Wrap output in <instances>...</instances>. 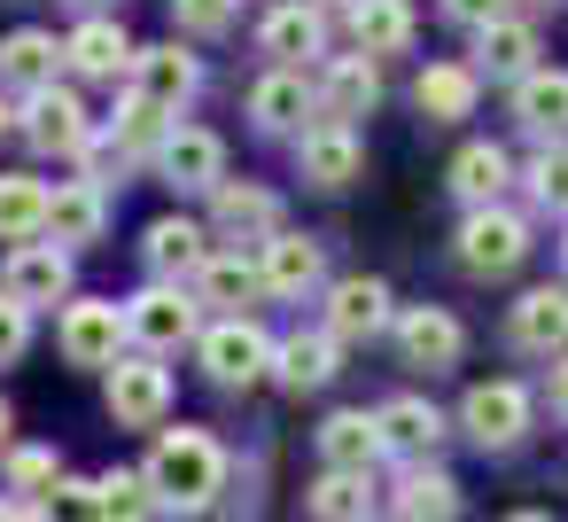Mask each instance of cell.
Wrapping results in <instances>:
<instances>
[{"label":"cell","mask_w":568,"mask_h":522,"mask_svg":"<svg viewBox=\"0 0 568 522\" xmlns=\"http://www.w3.org/2000/svg\"><path fill=\"white\" fill-rule=\"evenodd\" d=\"M335 359H343V351H335L327 328H320V335H288V343L273 351V382H281V390H327V382H335Z\"/></svg>","instance_id":"f546056e"},{"label":"cell","mask_w":568,"mask_h":522,"mask_svg":"<svg viewBox=\"0 0 568 522\" xmlns=\"http://www.w3.org/2000/svg\"><path fill=\"white\" fill-rule=\"evenodd\" d=\"M529 188H537V203H552V211H568V149L552 141L537 164H529Z\"/></svg>","instance_id":"b9f144b4"},{"label":"cell","mask_w":568,"mask_h":522,"mask_svg":"<svg viewBox=\"0 0 568 522\" xmlns=\"http://www.w3.org/2000/svg\"><path fill=\"white\" fill-rule=\"evenodd\" d=\"M374 421H382V452H405L413 468H420V460L444 444V429H452L428 398H389V405H374Z\"/></svg>","instance_id":"44dd1931"},{"label":"cell","mask_w":568,"mask_h":522,"mask_svg":"<svg viewBox=\"0 0 568 522\" xmlns=\"http://www.w3.org/2000/svg\"><path fill=\"white\" fill-rule=\"evenodd\" d=\"M397 351H405V367H459V351H467V335H459V320L444 312V304H405L397 312Z\"/></svg>","instance_id":"4fadbf2b"},{"label":"cell","mask_w":568,"mask_h":522,"mask_svg":"<svg viewBox=\"0 0 568 522\" xmlns=\"http://www.w3.org/2000/svg\"><path fill=\"white\" fill-rule=\"evenodd\" d=\"M141 250H149V273H156V281H172V289H180L187 273H203V265L219 258V250H211V234H203L195 219H156Z\"/></svg>","instance_id":"ffe728a7"},{"label":"cell","mask_w":568,"mask_h":522,"mask_svg":"<svg viewBox=\"0 0 568 522\" xmlns=\"http://www.w3.org/2000/svg\"><path fill=\"white\" fill-rule=\"evenodd\" d=\"M521 258H529V219H521V211H506V203L467 211V227H459V265H467L475 281H506Z\"/></svg>","instance_id":"3957f363"},{"label":"cell","mask_w":568,"mask_h":522,"mask_svg":"<svg viewBox=\"0 0 568 522\" xmlns=\"http://www.w3.org/2000/svg\"><path fill=\"white\" fill-rule=\"evenodd\" d=\"M48 180H32V172H9L0 180V242H40L48 234Z\"/></svg>","instance_id":"4dcf8cb0"},{"label":"cell","mask_w":568,"mask_h":522,"mask_svg":"<svg viewBox=\"0 0 568 522\" xmlns=\"http://www.w3.org/2000/svg\"><path fill=\"white\" fill-rule=\"evenodd\" d=\"M0 522H40V514H32L24 499H0Z\"/></svg>","instance_id":"bcb514c9"},{"label":"cell","mask_w":568,"mask_h":522,"mask_svg":"<svg viewBox=\"0 0 568 522\" xmlns=\"http://www.w3.org/2000/svg\"><path fill=\"white\" fill-rule=\"evenodd\" d=\"M257 48H265L281 71H296L304 56H320V48H327V17H320V9H304V0H281V9L257 24Z\"/></svg>","instance_id":"cb8c5ba5"},{"label":"cell","mask_w":568,"mask_h":522,"mask_svg":"<svg viewBox=\"0 0 568 522\" xmlns=\"http://www.w3.org/2000/svg\"><path fill=\"white\" fill-rule=\"evenodd\" d=\"M234 9H242V0H172V24L211 40V32H226V24H234Z\"/></svg>","instance_id":"60d3db41"},{"label":"cell","mask_w":568,"mask_h":522,"mask_svg":"<svg viewBox=\"0 0 568 522\" xmlns=\"http://www.w3.org/2000/svg\"><path fill=\"white\" fill-rule=\"evenodd\" d=\"M156 172H164L180 195H219V188H226V141L203 133V126H172L164 149H156Z\"/></svg>","instance_id":"8992f818"},{"label":"cell","mask_w":568,"mask_h":522,"mask_svg":"<svg viewBox=\"0 0 568 522\" xmlns=\"http://www.w3.org/2000/svg\"><path fill=\"white\" fill-rule=\"evenodd\" d=\"M506 522H552V514H506Z\"/></svg>","instance_id":"f907efd6"},{"label":"cell","mask_w":568,"mask_h":522,"mask_svg":"<svg viewBox=\"0 0 568 522\" xmlns=\"http://www.w3.org/2000/svg\"><path fill=\"white\" fill-rule=\"evenodd\" d=\"M195 87H203V71H195V56H180V40H164V48H141V56H133V94H141V102H156L164 118H172L180 102H195Z\"/></svg>","instance_id":"5bb4252c"},{"label":"cell","mask_w":568,"mask_h":522,"mask_svg":"<svg viewBox=\"0 0 568 522\" xmlns=\"http://www.w3.org/2000/svg\"><path fill=\"white\" fill-rule=\"evenodd\" d=\"M55 71H63V48H55V32H9V40H0V87H17L24 102L32 94H48L55 87Z\"/></svg>","instance_id":"603a6c76"},{"label":"cell","mask_w":568,"mask_h":522,"mask_svg":"<svg viewBox=\"0 0 568 522\" xmlns=\"http://www.w3.org/2000/svg\"><path fill=\"white\" fill-rule=\"evenodd\" d=\"M211 219H219L226 242H273L281 234V195L273 188H250V180H226L211 195Z\"/></svg>","instance_id":"e0dca14e"},{"label":"cell","mask_w":568,"mask_h":522,"mask_svg":"<svg viewBox=\"0 0 568 522\" xmlns=\"http://www.w3.org/2000/svg\"><path fill=\"white\" fill-rule=\"evenodd\" d=\"M40 522H110V514H102V483H87V475H63V483L40 499Z\"/></svg>","instance_id":"ab89813d"},{"label":"cell","mask_w":568,"mask_h":522,"mask_svg":"<svg viewBox=\"0 0 568 522\" xmlns=\"http://www.w3.org/2000/svg\"><path fill=\"white\" fill-rule=\"evenodd\" d=\"M102 227H110L102 180H63V188L48 195V242H63V250H87V242H102Z\"/></svg>","instance_id":"ac0fdd59"},{"label":"cell","mask_w":568,"mask_h":522,"mask_svg":"<svg viewBox=\"0 0 568 522\" xmlns=\"http://www.w3.org/2000/svg\"><path fill=\"white\" fill-rule=\"evenodd\" d=\"M351 40H358V56H405L413 48V9L405 0H358Z\"/></svg>","instance_id":"d6a6232c"},{"label":"cell","mask_w":568,"mask_h":522,"mask_svg":"<svg viewBox=\"0 0 568 522\" xmlns=\"http://www.w3.org/2000/svg\"><path fill=\"white\" fill-rule=\"evenodd\" d=\"M397 522H459V483L444 468H405L397 483Z\"/></svg>","instance_id":"836d02e7"},{"label":"cell","mask_w":568,"mask_h":522,"mask_svg":"<svg viewBox=\"0 0 568 522\" xmlns=\"http://www.w3.org/2000/svg\"><path fill=\"white\" fill-rule=\"evenodd\" d=\"M94 483H102V514H110V522H141V514L156 506L149 468H110V475H94Z\"/></svg>","instance_id":"f35d334b"},{"label":"cell","mask_w":568,"mask_h":522,"mask_svg":"<svg viewBox=\"0 0 568 522\" xmlns=\"http://www.w3.org/2000/svg\"><path fill=\"white\" fill-rule=\"evenodd\" d=\"M265 289V273L257 265H242V258H211L203 273H195V304H226V320H250V297Z\"/></svg>","instance_id":"e575fe53"},{"label":"cell","mask_w":568,"mask_h":522,"mask_svg":"<svg viewBox=\"0 0 568 522\" xmlns=\"http://www.w3.org/2000/svg\"><path fill=\"white\" fill-rule=\"evenodd\" d=\"M257 273H265V289H273V297H312V289L327 281V250H320L312 234H273Z\"/></svg>","instance_id":"484cf974"},{"label":"cell","mask_w":568,"mask_h":522,"mask_svg":"<svg viewBox=\"0 0 568 522\" xmlns=\"http://www.w3.org/2000/svg\"><path fill=\"white\" fill-rule=\"evenodd\" d=\"M506 180H514V157H506L498 141H467V149L452 157V195H459L467 211H490V203L506 195Z\"/></svg>","instance_id":"83f0119b"},{"label":"cell","mask_w":568,"mask_h":522,"mask_svg":"<svg viewBox=\"0 0 568 522\" xmlns=\"http://www.w3.org/2000/svg\"><path fill=\"white\" fill-rule=\"evenodd\" d=\"M9 429H17V413H9V398H0V452H9Z\"/></svg>","instance_id":"7dc6e473"},{"label":"cell","mask_w":568,"mask_h":522,"mask_svg":"<svg viewBox=\"0 0 568 522\" xmlns=\"http://www.w3.org/2000/svg\"><path fill=\"white\" fill-rule=\"evenodd\" d=\"M304 9H320V17H327V9H358V0H304Z\"/></svg>","instance_id":"c3c4849f"},{"label":"cell","mask_w":568,"mask_h":522,"mask_svg":"<svg viewBox=\"0 0 568 522\" xmlns=\"http://www.w3.org/2000/svg\"><path fill=\"white\" fill-rule=\"evenodd\" d=\"M24 343H32V312H24L9 289H0V367H17V359H24Z\"/></svg>","instance_id":"7bdbcfd3"},{"label":"cell","mask_w":568,"mask_h":522,"mask_svg":"<svg viewBox=\"0 0 568 522\" xmlns=\"http://www.w3.org/2000/svg\"><path fill=\"white\" fill-rule=\"evenodd\" d=\"M133 56H141V48L125 40V24H118V17H87V24L63 40V63H71L79 79H125V71H133Z\"/></svg>","instance_id":"2e32d148"},{"label":"cell","mask_w":568,"mask_h":522,"mask_svg":"<svg viewBox=\"0 0 568 522\" xmlns=\"http://www.w3.org/2000/svg\"><path fill=\"white\" fill-rule=\"evenodd\" d=\"M0 133H17V110H9V102H0Z\"/></svg>","instance_id":"681fc988"},{"label":"cell","mask_w":568,"mask_h":522,"mask_svg":"<svg viewBox=\"0 0 568 522\" xmlns=\"http://www.w3.org/2000/svg\"><path fill=\"white\" fill-rule=\"evenodd\" d=\"M312 110H320V87H312L304 71H265V79L250 87V118H257L265 133H296Z\"/></svg>","instance_id":"d4e9b609"},{"label":"cell","mask_w":568,"mask_h":522,"mask_svg":"<svg viewBox=\"0 0 568 522\" xmlns=\"http://www.w3.org/2000/svg\"><path fill=\"white\" fill-rule=\"evenodd\" d=\"M459 429H467L483 452L521 444V429H529V390H521V382H475V390L459 398Z\"/></svg>","instance_id":"ba28073f"},{"label":"cell","mask_w":568,"mask_h":522,"mask_svg":"<svg viewBox=\"0 0 568 522\" xmlns=\"http://www.w3.org/2000/svg\"><path fill=\"white\" fill-rule=\"evenodd\" d=\"M273 335L257 328V320H219V328H203L195 335V359H203V374L219 382V390H250V382H265L273 374Z\"/></svg>","instance_id":"7a4b0ae2"},{"label":"cell","mask_w":568,"mask_h":522,"mask_svg":"<svg viewBox=\"0 0 568 522\" xmlns=\"http://www.w3.org/2000/svg\"><path fill=\"white\" fill-rule=\"evenodd\" d=\"M296 164H304V180L312 188H351L358 172H366V141L351 133V126H304L296 133Z\"/></svg>","instance_id":"8fae6325"},{"label":"cell","mask_w":568,"mask_h":522,"mask_svg":"<svg viewBox=\"0 0 568 522\" xmlns=\"http://www.w3.org/2000/svg\"><path fill=\"white\" fill-rule=\"evenodd\" d=\"M312 514H320V522H374V475L327 468V475L312 483Z\"/></svg>","instance_id":"8d00e7d4"},{"label":"cell","mask_w":568,"mask_h":522,"mask_svg":"<svg viewBox=\"0 0 568 522\" xmlns=\"http://www.w3.org/2000/svg\"><path fill=\"white\" fill-rule=\"evenodd\" d=\"M514 343L529 351V359H568V289H521V304H514Z\"/></svg>","instance_id":"9a60e30c"},{"label":"cell","mask_w":568,"mask_h":522,"mask_svg":"<svg viewBox=\"0 0 568 522\" xmlns=\"http://www.w3.org/2000/svg\"><path fill=\"white\" fill-rule=\"evenodd\" d=\"M475 94H483V71H467V63H428L420 87H413V102H420L428 126H459V118H475Z\"/></svg>","instance_id":"4316f807"},{"label":"cell","mask_w":568,"mask_h":522,"mask_svg":"<svg viewBox=\"0 0 568 522\" xmlns=\"http://www.w3.org/2000/svg\"><path fill=\"white\" fill-rule=\"evenodd\" d=\"M125 335L156 359V351H180V343H195V297L187 289H172V281H156V289H141V297H125Z\"/></svg>","instance_id":"5b68a950"},{"label":"cell","mask_w":568,"mask_h":522,"mask_svg":"<svg viewBox=\"0 0 568 522\" xmlns=\"http://www.w3.org/2000/svg\"><path fill=\"white\" fill-rule=\"evenodd\" d=\"M514 118H521V133H537L545 149L568 141V71H529V79L514 87Z\"/></svg>","instance_id":"f1b7e54d"},{"label":"cell","mask_w":568,"mask_h":522,"mask_svg":"<svg viewBox=\"0 0 568 522\" xmlns=\"http://www.w3.org/2000/svg\"><path fill=\"white\" fill-rule=\"evenodd\" d=\"M79 9H110V0H79Z\"/></svg>","instance_id":"f5cc1de1"},{"label":"cell","mask_w":568,"mask_h":522,"mask_svg":"<svg viewBox=\"0 0 568 522\" xmlns=\"http://www.w3.org/2000/svg\"><path fill=\"white\" fill-rule=\"evenodd\" d=\"M17 133H24L40 157H87V149H94V118H87V102H79L71 87L32 94L24 118H17Z\"/></svg>","instance_id":"277c9868"},{"label":"cell","mask_w":568,"mask_h":522,"mask_svg":"<svg viewBox=\"0 0 568 522\" xmlns=\"http://www.w3.org/2000/svg\"><path fill=\"white\" fill-rule=\"evenodd\" d=\"M475 56H483V71H490V79H514V87H521L529 71H545V63H537V32H529V24H514V17H506V24H490Z\"/></svg>","instance_id":"d590c367"},{"label":"cell","mask_w":568,"mask_h":522,"mask_svg":"<svg viewBox=\"0 0 568 522\" xmlns=\"http://www.w3.org/2000/svg\"><path fill=\"white\" fill-rule=\"evenodd\" d=\"M560 265H568V234H560Z\"/></svg>","instance_id":"db71d44e"},{"label":"cell","mask_w":568,"mask_h":522,"mask_svg":"<svg viewBox=\"0 0 568 522\" xmlns=\"http://www.w3.org/2000/svg\"><path fill=\"white\" fill-rule=\"evenodd\" d=\"M444 17H452V24H475V32H490V24H506V0H444Z\"/></svg>","instance_id":"ee69618b"},{"label":"cell","mask_w":568,"mask_h":522,"mask_svg":"<svg viewBox=\"0 0 568 522\" xmlns=\"http://www.w3.org/2000/svg\"><path fill=\"white\" fill-rule=\"evenodd\" d=\"M63 359L71 367H118L125 359V304H110V297L63 304Z\"/></svg>","instance_id":"52a82bcc"},{"label":"cell","mask_w":568,"mask_h":522,"mask_svg":"<svg viewBox=\"0 0 568 522\" xmlns=\"http://www.w3.org/2000/svg\"><path fill=\"white\" fill-rule=\"evenodd\" d=\"M529 9H560V0H529Z\"/></svg>","instance_id":"816d5d0a"},{"label":"cell","mask_w":568,"mask_h":522,"mask_svg":"<svg viewBox=\"0 0 568 522\" xmlns=\"http://www.w3.org/2000/svg\"><path fill=\"white\" fill-rule=\"evenodd\" d=\"M0 460H9V491H17L24 506H32V499H48V491L63 483V460H55L48 444H9Z\"/></svg>","instance_id":"74e56055"},{"label":"cell","mask_w":568,"mask_h":522,"mask_svg":"<svg viewBox=\"0 0 568 522\" xmlns=\"http://www.w3.org/2000/svg\"><path fill=\"white\" fill-rule=\"evenodd\" d=\"M382 328H389V289L374 273L327 281V335L335 343H358V335H382Z\"/></svg>","instance_id":"7c38bea8"},{"label":"cell","mask_w":568,"mask_h":522,"mask_svg":"<svg viewBox=\"0 0 568 522\" xmlns=\"http://www.w3.org/2000/svg\"><path fill=\"white\" fill-rule=\"evenodd\" d=\"M164 133H172V118H164L156 102H141V94H125V102L110 110V157H118V164L156 157V149H164Z\"/></svg>","instance_id":"1f68e13d"},{"label":"cell","mask_w":568,"mask_h":522,"mask_svg":"<svg viewBox=\"0 0 568 522\" xmlns=\"http://www.w3.org/2000/svg\"><path fill=\"white\" fill-rule=\"evenodd\" d=\"M545 398H552V413L568 421V359H552V374H545Z\"/></svg>","instance_id":"f6af8a7d"},{"label":"cell","mask_w":568,"mask_h":522,"mask_svg":"<svg viewBox=\"0 0 568 522\" xmlns=\"http://www.w3.org/2000/svg\"><path fill=\"white\" fill-rule=\"evenodd\" d=\"M110 413H118V429H156L172 413V367H156L149 351L118 359L110 367Z\"/></svg>","instance_id":"30bf717a"},{"label":"cell","mask_w":568,"mask_h":522,"mask_svg":"<svg viewBox=\"0 0 568 522\" xmlns=\"http://www.w3.org/2000/svg\"><path fill=\"white\" fill-rule=\"evenodd\" d=\"M374 102H382V71H374V56H335L327 79H320V118H327V126H351V118H366Z\"/></svg>","instance_id":"d6986e66"},{"label":"cell","mask_w":568,"mask_h":522,"mask_svg":"<svg viewBox=\"0 0 568 522\" xmlns=\"http://www.w3.org/2000/svg\"><path fill=\"white\" fill-rule=\"evenodd\" d=\"M0 289H9L24 312H32V304H63V297H71V250L48 242V234H40V242H17L9 265H0Z\"/></svg>","instance_id":"9c48e42d"},{"label":"cell","mask_w":568,"mask_h":522,"mask_svg":"<svg viewBox=\"0 0 568 522\" xmlns=\"http://www.w3.org/2000/svg\"><path fill=\"white\" fill-rule=\"evenodd\" d=\"M320 460L343 468V475H374V460H382V421L358 413V405L327 413V421H320Z\"/></svg>","instance_id":"7402d4cb"},{"label":"cell","mask_w":568,"mask_h":522,"mask_svg":"<svg viewBox=\"0 0 568 522\" xmlns=\"http://www.w3.org/2000/svg\"><path fill=\"white\" fill-rule=\"evenodd\" d=\"M149 483H156L164 506L203 514V506L226 491V444H219L211 429H164L156 452H149Z\"/></svg>","instance_id":"6da1fadb"}]
</instances>
